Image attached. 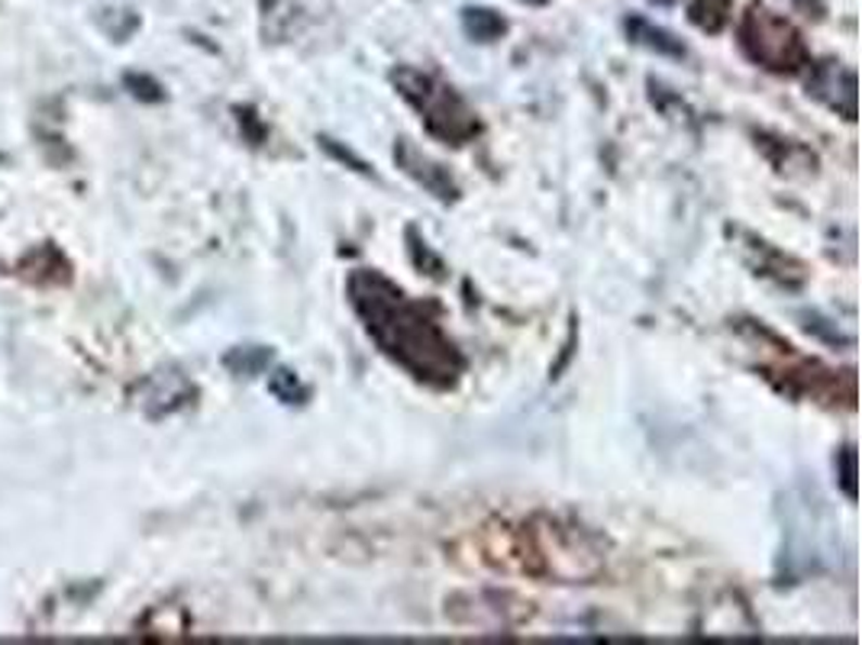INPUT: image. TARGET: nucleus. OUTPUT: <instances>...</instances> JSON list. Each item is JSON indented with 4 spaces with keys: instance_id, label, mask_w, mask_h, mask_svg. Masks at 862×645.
Returning a JSON list of instances; mask_svg holds the SVG:
<instances>
[{
    "instance_id": "obj_1",
    "label": "nucleus",
    "mask_w": 862,
    "mask_h": 645,
    "mask_svg": "<svg viewBox=\"0 0 862 645\" xmlns=\"http://www.w3.org/2000/svg\"><path fill=\"white\" fill-rule=\"evenodd\" d=\"M346 294L375 346L407 375L430 387H453L466 372V359L443 333L436 307L410 300L394 281L375 268H356Z\"/></svg>"
},
{
    "instance_id": "obj_2",
    "label": "nucleus",
    "mask_w": 862,
    "mask_h": 645,
    "mask_svg": "<svg viewBox=\"0 0 862 645\" xmlns=\"http://www.w3.org/2000/svg\"><path fill=\"white\" fill-rule=\"evenodd\" d=\"M391 81H394L397 94L420 114L430 136H436L449 145H466L482 132L479 114L440 78L404 65V68L391 72Z\"/></svg>"
},
{
    "instance_id": "obj_3",
    "label": "nucleus",
    "mask_w": 862,
    "mask_h": 645,
    "mask_svg": "<svg viewBox=\"0 0 862 645\" xmlns=\"http://www.w3.org/2000/svg\"><path fill=\"white\" fill-rule=\"evenodd\" d=\"M739 46L756 65L769 68L775 75H795L804 65H811V52H808L798 26L791 20H785L782 13L762 7V3H749V10L743 13Z\"/></svg>"
},
{
    "instance_id": "obj_4",
    "label": "nucleus",
    "mask_w": 862,
    "mask_h": 645,
    "mask_svg": "<svg viewBox=\"0 0 862 645\" xmlns=\"http://www.w3.org/2000/svg\"><path fill=\"white\" fill-rule=\"evenodd\" d=\"M808 98L821 101L827 111H834L844 120H857V75L853 68H844L840 62H824L811 68L808 78Z\"/></svg>"
},
{
    "instance_id": "obj_5",
    "label": "nucleus",
    "mask_w": 862,
    "mask_h": 645,
    "mask_svg": "<svg viewBox=\"0 0 862 645\" xmlns=\"http://www.w3.org/2000/svg\"><path fill=\"white\" fill-rule=\"evenodd\" d=\"M394 162L401 165V171L407 178H414L423 191H430L436 201L449 204L459 197V184L453 181L449 168H443L440 162H433L423 149H417L410 139H397L394 145Z\"/></svg>"
},
{
    "instance_id": "obj_6",
    "label": "nucleus",
    "mask_w": 862,
    "mask_h": 645,
    "mask_svg": "<svg viewBox=\"0 0 862 645\" xmlns=\"http://www.w3.org/2000/svg\"><path fill=\"white\" fill-rule=\"evenodd\" d=\"M623 26H626L630 42H636V46H643V49H649V52H656V55H665V59H685V46H682V39H675L669 29L652 26V23L643 20V16H630Z\"/></svg>"
},
{
    "instance_id": "obj_7",
    "label": "nucleus",
    "mask_w": 862,
    "mask_h": 645,
    "mask_svg": "<svg viewBox=\"0 0 862 645\" xmlns=\"http://www.w3.org/2000/svg\"><path fill=\"white\" fill-rule=\"evenodd\" d=\"M462 29L476 42H494L507 33V20L492 7H466L462 10Z\"/></svg>"
},
{
    "instance_id": "obj_8",
    "label": "nucleus",
    "mask_w": 862,
    "mask_h": 645,
    "mask_svg": "<svg viewBox=\"0 0 862 645\" xmlns=\"http://www.w3.org/2000/svg\"><path fill=\"white\" fill-rule=\"evenodd\" d=\"M734 0H688V20L705 33H721L731 20Z\"/></svg>"
},
{
    "instance_id": "obj_9",
    "label": "nucleus",
    "mask_w": 862,
    "mask_h": 645,
    "mask_svg": "<svg viewBox=\"0 0 862 645\" xmlns=\"http://www.w3.org/2000/svg\"><path fill=\"white\" fill-rule=\"evenodd\" d=\"M271 352L268 349H237L227 356V369H233L237 375H255L268 365Z\"/></svg>"
},
{
    "instance_id": "obj_10",
    "label": "nucleus",
    "mask_w": 862,
    "mask_h": 645,
    "mask_svg": "<svg viewBox=\"0 0 862 645\" xmlns=\"http://www.w3.org/2000/svg\"><path fill=\"white\" fill-rule=\"evenodd\" d=\"M268 387H271V394H275L278 400H284V403H301V400L307 397V387L301 385V382L294 378V372H288V369H278V372L271 375Z\"/></svg>"
},
{
    "instance_id": "obj_11",
    "label": "nucleus",
    "mask_w": 862,
    "mask_h": 645,
    "mask_svg": "<svg viewBox=\"0 0 862 645\" xmlns=\"http://www.w3.org/2000/svg\"><path fill=\"white\" fill-rule=\"evenodd\" d=\"M320 145H324V149H327V152H330L333 158H340V162H350V165H353V168H356L359 175H371V168L366 165V162H363V158H359V155H353L350 149L337 145V142H333L330 136H320Z\"/></svg>"
},
{
    "instance_id": "obj_12",
    "label": "nucleus",
    "mask_w": 862,
    "mask_h": 645,
    "mask_svg": "<svg viewBox=\"0 0 862 645\" xmlns=\"http://www.w3.org/2000/svg\"><path fill=\"white\" fill-rule=\"evenodd\" d=\"M840 462H844V472H840V485H844L847 498H857V452H853V449H844Z\"/></svg>"
},
{
    "instance_id": "obj_13",
    "label": "nucleus",
    "mask_w": 862,
    "mask_h": 645,
    "mask_svg": "<svg viewBox=\"0 0 862 645\" xmlns=\"http://www.w3.org/2000/svg\"><path fill=\"white\" fill-rule=\"evenodd\" d=\"M126 85H129V88H142V91H136V98H142V101H162V88H159L155 81H149V78L129 75Z\"/></svg>"
},
{
    "instance_id": "obj_14",
    "label": "nucleus",
    "mask_w": 862,
    "mask_h": 645,
    "mask_svg": "<svg viewBox=\"0 0 862 645\" xmlns=\"http://www.w3.org/2000/svg\"><path fill=\"white\" fill-rule=\"evenodd\" d=\"M656 3H662V7H669V3H675V0H656Z\"/></svg>"
},
{
    "instance_id": "obj_15",
    "label": "nucleus",
    "mask_w": 862,
    "mask_h": 645,
    "mask_svg": "<svg viewBox=\"0 0 862 645\" xmlns=\"http://www.w3.org/2000/svg\"><path fill=\"white\" fill-rule=\"evenodd\" d=\"M530 3H546V0H530Z\"/></svg>"
}]
</instances>
